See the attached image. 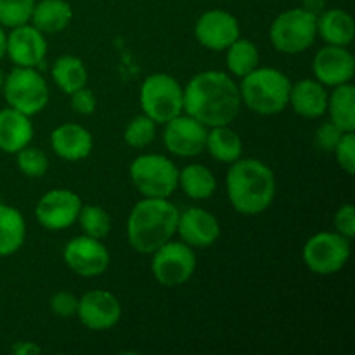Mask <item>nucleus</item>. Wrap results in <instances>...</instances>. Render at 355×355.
<instances>
[{"label": "nucleus", "mask_w": 355, "mask_h": 355, "mask_svg": "<svg viewBox=\"0 0 355 355\" xmlns=\"http://www.w3.org/2000/svg\"><path fill=\"white\" fill-rule=\"evenodd\" d=\"M318 35L328 45L347 47L354 42V17L343 9H326L318 16Z\"/></svg>", "instance_id": "nucleus-22"}, {"label": "nucleus", "mask_w": 355, "mask_h": 355, "mask_svg": "<svg viewBox=\"0 0 355 355\" xmlns=\"http://www.w3.org/2000/svg\"><path fill=\"white\" fill-rule=\"evenodd\" d=\"M2 87L7 104L26 116L40 113L51 96L47 82L35 68L16 66L9 75L3 76Z\"/></svg>", "instance_id": "nucleus-8"}, {"label": "nucleus", "mask_w": 355, "mask_h": 355, "mask_svg": "<svg viewBox=\"0 0 355 355\" xmlns=\"http://www.w3.org/2000/svg\"><path fill=\"white\" fill-rule=\"evenodd\" d=\"M51 146L59 158L80 162L92 153V134L78 123H62L51 134Z\"/></svg>", "instance_id": "nucleus-19"}, {"label": "nucleus", "mask_w": 355, "mask_h": 355, "mask_svg": "<svg viewBox=\"0 0 355 355\" xmlns=\"http://www.w3.org/2000/svg\"><path fill=\"white\" fill-rule=\"evenodd\" d=\"M17 168L23 175L30 179H38L44 177L49 170V158L42 149L31 148L30 144L16 153Z\"/></svg>", "instance_id": "nucleus-32"}, {"label": "nucleus", "mask_w": 355, "mask_h": 355, "mask_svg": "<svg viewBox=\"0 0 355 355\" xmlns=\"http://www.w3.org/2000/svg\"><path fill=\"white\" fill-rule=\"evenodd\" d=\"M335 229L338 234L352 239L355 236V210L352 205H343L335 215Z\"/></svg>", "instance_id": "nucleus-38"}, {"label": "nucleus", "mask_w": 355, "mask_h": 355, "mask_svg": "<svg viewBox=\"0 0 355 355\" xmlns=\"http://www.w3.org/2000/svg\"><path fill=\"white\" fill-rule=\"evenodd\" d=\"M205 149L217 162L231 165L236 159L241 158L243 141L232 128H229V125H220V127H211V130H208Z\"/></svg>", "instance_id": "nucleus-25"}, {"label": "nucleus", "mask_w": 355, "mask_h": 355, "mask_svg": "<svg viewBox=\"0 0 355 355\" xmlns=\"http://www.w3.org/2000/svg\"><path fill=\"white\" fill-rule=\"evenodd\" d=\"M274 49L283 54H302L318 37V17L302 7L284 10L274 19L269 31Z\"/></svg>", "instance_id": "nucleus-6"}, {"label": "nucleus", "mask_w": 355, "mask_h": 355, "mask_svg": "<svg viewBox=\"0 0 355 355\" xmlns=\"http://www.w3.org/2000/svg\"><path fill=\"white\" fill-rule=\"evenodd\" d=\"M130 179L144 198H170L179 186V170L166 156L141 155L132 162Z\"/></svg>", "instance_id": "nucleus-7"}, {"label": "nucleus", "mask_w": 355, "mask_h": 355, "mask_svg": "<svg viewBox=\"0 0 355 355\" xmlns=\"http://www.w3.org/2000/svg\"><path fill=\"white\" fill-rule=\"evenodd\" d=\"M239 107V87L227 73H198L184 89V111L205 127L229 125L238 116Z\"/></svg>", "instance_id": "nucleus-1"}, {"label": "nucleus", "mask_w": 355, "mask_h": 355, "mask_svg": "<svg viewBox=\"0 0 355 355\" xmlns=\"http://www.w3.org/2000/svg\"><path fill=\"white\" fill-rule=\"evenodd\" d=\"M71 97V110L78 114H92L96 111L97 99L94 92L87 87H82L76 92L69 94Z\"/></svg>", "instance_id": "nucleus-37"}, {"label": "nucleus", "mask_w": 355, "mask_h": 355, "mask_svg": "<svg viewBox=\"0 0 355 355\" xmlns=\"http://www.w3.org/2000/svg\"><path fill=\"white\" fill-rule=\"evenodd\" d=\"M78 222L82 225L83 232L90 238L103 239L110 234L111 231V218L104 208L97 205H85L80 208Z\"/></svg>", "instance_id": "nucleus-30"}, {"label": "nucleus", "mask_w": 355, "mask_h": 355, "mask_svg": "<svg viewBox=\"0 0 355 355\" xmlns=\"http://www.w3.org/2000/svg\"><path fill=\"white\" fill-rule=\"evenodd\" d=\"M153 255V276L162 286L175 288L187 283L196 270V255L184 241L170 239Z\"/></svg>", "instance_id": "nucleus-10"}, {"label": "nucleus", "mask_w": 355, "mask_h": 355, "mask_svg": "<svg viewBox=\"0 0 355 355\" xmlns=\"http://www.w3.org/2000/svg\"><path fill=\"white\" fill-rule=\"evenodd\" d=\"M329 120L342 132L355 130V87L352 83L336 85L328 97Z\"/></svg>", "instance_id": "nucleus-26"}, {"label": "nucleus", "mask_w": 355, "mask_h": 355, "mask_svg": "<svg viewBox=\"0 0 355 355\" xmlns=\"http://www.w3.org/2000/svg\"><path fill=\"white\" fill-rule=\"evenodd\" d=\"M156 137V123L144 113L139 116L132 118L128 125L125 127L123 139L127 146L134 149H142L151 144Z\"/></svg>", "instance_id": "nucleus-31"}, {"label": "nucleus", "mask_w": 355, "mask_h": 355, "mask_svg": "<svg viewBox=\"0 0 355 355\" xmlns=\"http://www.w3.org/2000/svg\"><path fill=\"white\" fill-rule=\"evenodd\" d=\"M64 262L69 269L82 277H97L110 267V252L101 239L83 234L73 238L64 246Z\"/></svg>", "instance_id": "nucleus-12"}, {"label": "nucleus", "mask_w": 355, "mask_h": 355, "mask_svg": "<svg viewBox=\"0 0 355 355\" xmlns=\"http://www.w3.org/2000/svg\"><path fill=\"white\" fill-rule=\"evenodd\" d=\"M76 315L85 328L92 329V331H107L120 321V300L110 291H89L78 300Z\"/></svg>", "instance_id": "nucleus-15"}, {"label": "nucleus", "mask_w": 355, "mask_h": 355, "mask_svg": "<svg viewBox=\"0 0 355 355\" xmlns=\"http://www.w3.org/2000/svg\"><path fill=\"white\" fill-rule=\"evenodd\" d=\"M194 37L210 51H225L241 37L239 23L224 9H211L201 14L194 24Z\"/></svg>", "instance_id": "nucleus-14"}, {"label": "nucleus", "mask_w": 355, "mask_h": 355, "mask_svg": "<svg viewBox=\"0 0 355 355\" xmlns=\"http://www.w3.org/2000/svg\"><path fill=\"white\" fill-rule=\"evenodd\" d=\"M227 198L243 215H259L272 205L276 175L266 163L255 158H239L231 163L225 177Z\"/></svg>", "instance_id": "nucleus-2"}, {"label": "nucleus", "mask_w": 355, "mask_h": 355, "mask_svg": "<svg viewBox=\"0 0 355 355\" xmlns=\"http://www.w3.org/2000/svg\"><path fill=\"white\" fill-rule=\"evenodd\" d=\"M51 73L55 85L68 96L87 85L85 64L75 55H61L55 59Z\"/></svg>", "instance_id": "nucleus-27"}, {"label": "nucleus", "mask_w": 355, "mask_h": 355, "mask_svg": "<svg viewBox=\"0 0 355 355\" xmlns=\"http://www.w3.org/2000/svg\"><path fill=\"white\" fill-rule=\"evenodd\" d=\"M335 156L338 165L345 170L349 175L355 173V135L354 132H345L335 148Z\"/></svg>", "instance_id": "nucleus-34"}, {"label": "nucleus", "mask_w": 355, "mask_h": 355, "mask_svg": "<svg viewBox=\"0 0 355 355\" xmlns=\"http://www.w3.org/2000/svg\"><path fill=\"white\" fill-rule=\"evenodd\" d=\"M208 127L194 120L189 114H179L165 123L163 141L172 155L189 158L203 153L207 144Z\"/></svg>", "instance_id": "nucleus-13"}, {"label": "nucleus", "mask_w": 355, "mask_h": 355, "mask_svg": "<svg viewBox=\"0 0 355 355\" xmlns=\"http://www.w3.org/2000/svg\"><path fill=\"white\" fill-rule=\"evenodd\" d=\"M291 82L283 71L274 68H257L246 76L239 85L241 103L253 113L277 114L288 106Z\"/></svg>", "instance_id": "nucleus-4"}, {"label": "nucleus", "mask_w": 355, "mask_h": 355, "mask_svg": "<svg viewBox=\"0 0 355 355\" xmlns=\"http://www.w3.org/2000/svg\"><path fill=\"white\" fill-rule=\"evenodd\" d=\"M73 19V9L66 0H40L31 12V24L42 33H59Z\"/></svg>", "instance_id": "nucleus-23"}, {"label": "nucleus", "mask_w": 355, "mask_h": 355, "mask_svg": "<svg viewBox=\"0 0 355 355\" xmlns=\"http://www.w3.org/2000/svg\"><path fill=\"white\" fill-rule=\"evenodd\" d=\"M177 207L168 198H144L132 208L127 220L128 245L139 253L151 255L177 232Z\"/></svg>", "instance_id": "nucleus-3"}, {"label": "nucleus", "mask_w": 355, "mask_h": 355, "mask_svg": "<svg viewBox=\"0 0 355 355\" xmlns=\"http://www.w3.org/2000/svg\"><path fill=\"white\" fill-rule=\"evenodd\" d=\"M302 9L318 17L326 10V0H302Z\"/></svg>", "instance_id": "nucleus-40"}, {"label": "nucleus", "mask_w": 355, "mask_h": 355, "mask_svg": "<svg viewBox=\"0 0 355 355\" xmlns=\"http://www.w3.org/2000/svg\"><path fill=\"white\" fill-rule=\"evenodd\" d=\"M6 51H7V35L6 31H3L2 24H0V59L6 55Z\"/></svg>", "instance_id": "nucleus-41"}, {"label": "nucleus", "mask_w": 355, "mask_h": 355, "mask_svg": "<svg viewBox=\"0 0 355 355\" xmlns=\"http://www.w3.org/2000/svg\"><path fill=\"white\" fill-rule=\"evenodd\" d=\"M10 352L16 355H33V354H40L42 347H38L37 343L33 342H17L10 347Z\"/></svg>", "instance_id": "nucleus-39"}, {"label": "nucleus", "mask_w": 355, "mask_h": 355, "mask_svg": "<svg viewBox=\"0 0 355 355\" xmlns=\"http://www.w3.org/2000/svg\"><path fill=\"white\" fill-rule=\"evenodd\" d=\"M288 104H291L297 114L314 120V118L324 116L328 111V92L318 80H300L297 83H291Z\"/></svg>", "instance_id": "nucleus-20"}, {"label": "nucleus", "mask_w": 355, "mask_h": 355, "mask_svg": "<svg viewBox=\"0 0 355 355\" xmlns=\"http://www.w3.org/2000/svg\"><path fill=\"white\" fill-rule=\"evenodd\" d=\"M10 61L21 68H37L47 55V40L33 24L12 28L7 37V51Z\"/></svg>", "instance_id": "nucleus-16"}, {"label": "nucleus", "mask_w": 355, "mask_h": 355, "mask_svg": "<svg viewBox=\"0 0 355 355\" xmlns=\"http://www.w3.org/2000/svg\"><path fill=\"white\" fill-rule=\"evenodd\" d=\"M51 309L61 319L75 318L78 311V298L69 291H59L51 298Z\"/></svg>", "instance_id": "nucleus-36"}, {"label": "nucleus", "mask_w": 355, "mask_h": 355, "mask_svg": "<svg viewBox=\"0 0 355 355\" xmlns=\"http://www.w3.org/2000/svg\"><path fill=\"white\" fill-rule=\"evenodd\" d=\"M179 186L182 187L186 196L193 200H207L217 189V180L210 168L194 163L179 172Z\"/></svg>", "instance_id": "nucleus-28"}, {"label": "nucleus", "mask_w": 355, "mask_h": 355, "mask_svg": "<svg viewBox=\"0 0 355 355\" xmlns=\"http://www.w3.org/2000/svg\"><path fill=\"white\" fill-rule=\"evenodd\" d=\"M177 232L191 248H208L220 236V224L214 214L203 208H187L179 214Z\"/></svg>", "instance_id": "nucleus-18"}, {"label": "nucleus", "mask_w": 355, "mask_h": 355, "mask_svg": "<svg viewBox=\"0 0 355 355\" xmlns=\"http://www.w3.org/2000/svg\"><path fill=\"white\" fill-rule=\"evenodd\" d=\"M33 139V123L30 116L14 107L0 111V149L9 155H16L26 148Z\"/></svg>", "instance_id": "nucleus-21"}, {"label": "nucleus", "mask_w": 355, "mask_h": 355, "mask_svg": "<svg viewBox=\"0 0 355 355\" xmlns=\"http://www.w3.org/2000/svg\"><path fill=\"white\" fill-rule=\"evenodd\" d=\"M350 259V239L338 232H318L304 246V262L318 276L340 272Z\"/></svg>", "instance_id": "nucleus-9"}, {"label": "nucleus", "mask_w": 355, "mask_h": 355, "mask_svg": "<svg viewBox=\"0 0 355 355\" xmlns=\"http://www.w3.org/2000/svg\"><path fill=\"white\" fill-rule=\"evenodd\" d=\"M26 239V222L19 210L0 205V257L19 252Z\"/></svg>", "instance_id": "nucleus-24"}, {"label": "nucleus", "mask_w": 355, "mask_h": 355, "mask_svg": "<svg viewBox=\"0 0 355 355\" xmlns=\"http://www.w3.org/2000/svg\"><path fill=\"white\" fill-rule=\"evenodd\" d=\"M82 200L69 189H52L40 198L35 208L37 220L49 231H62L78 220Z\"/></svg>", "instance_id": "nucleus-11"}, {"label": "nucleus", "mask_w": 355, "mask_h": 355, "mask_svg": "<svg viewBox=\"0 0 355 355\" xmlns=\"http://www.w3.org/2000/svg\"><path fill=\"white\" fill-rule=\"evenodd\" d=\"M35 0H0V24L16 28L30 23Z\"/></svg>", "instance_id": "nucleus-33"}, {"label": "nucleus", "mask_w": 355, "mask_h": 355, "mask_svg": "<svg viewBox=\"0 0 355 355\" xmlns=\"http://www.w3.org/2000/svg\"><path fill=\"white\" fill-rule=\"evenodd\" d=\"M227 55H225V62H227L229 71L234 76H246L248 73H252L253 69L259 68L260 55L259 49L248 38H241L232 42L227 49Z\"/></svg>", "instance_id": "nucleus-29"}, {"label": "nucleus", "mask_w": 355, "mask_h": 355, "mask_svg": "<svg viewBox=\"0 0 355 355\" xmlns=\"http://www.w3.org/2000/svg\"><path fill=\"white\" fill-rule=\"evenodd\" d=\"M343 134H345V132L340 130V128L336 127L331 120H329V121H324V123L319 125L318 130H315L314 142H315V146H318V149H321V151L333 153Z\"/></svg>", "instance_id": "nucleus-35"}, {"label": "nucleus", "mask_w": 355, "mask_h": 355, "mask_svg": "<svg viewBox=\"0 0 355 355\" xmlns=\"http://www.w3.org/2000/svg\"><path fill=\"white\" fill-rule=\"evenodd\" d=\"M2 83H3V73L2 69H0V87H2Z\"/></svg>", "instance_id": "nucleus-42"}, {"label": "nucleus", "mask_w": 355, "mask_h": 355, "mask_svg": "<svg viewBox=\"0 0 355 355\" xmlns=\"http://www.w3.org/2000/svg\"><path fill=\"white\" fill-rule=\"evenodd\" d=\"M142 113L155 123L170 121L184 113V89L180 83L166 73H153L142 82L141 94Z\"/></svg>", "instance_id": "nucleus-5"}, {"label": "nucleus", "mask_w": 355, "mask_h": 355, "mask_svg": "<svg viewBox=\"0 0 355 355\" xmlns=\"http://www.w3.org/2000/svg\"><path fill=\"white\" fill-rule=\"evenodd\" d=\"M312 71L315 80L324 87L342 85L354 78L355 59L345 47L328 45L318 51L312 62Z\"/></svg>", "instance_id": "nucleus-17"}]
</instances>
